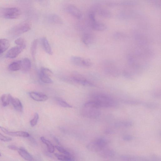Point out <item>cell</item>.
Masks as SVG:
<instances>
[{"label":"cell","instance_id":"cell-27","mask_svg":"<svg viewBox=\"0 0 161 161\" xmlns=\"http://www.w3.org/2000/svg\"><path fill=\"white\" fill-rule=\"evenodd\" d=\"M55 155L58 160L61 161H71L72 160V158L71 156L59 154L58 153H55Z\"/></svg>","mask_w":161,"mask_h":161},{"label":"cell","instance_id":"cell-15","mask_svg":"<svg viewBox=\"0 0 161 161\" xmlns=\"http://www.w3.org/2000/svg\"><path fill=\"white\" fill-rule=\"evenodd\" d=\"M10 45V42L8 39L5 38L0 39V55L8 49Z\"/></svg>","mask_w":161,"mask_h":161},{"label":"cell","instance_id":"cell-19","mask_svg":"<svg viewBox=\"0 0 161 161\" xmlns=\"http://www.w3.org/2000/svg\"><path fill=\"white\" fill-rule=\"evenodd\" d=\"M11 103L15 109L19 112H21L23 110V106L20 100L17 98L13 97Z\"/></svg>","mask_w":161,"mask_h":161},{"label":"cell","instance_id":"cell-36","mask_svg":"<svg viewBox=\"0 0 161 161\" xmlns=\"http://www.w3.org/2000/svg\"><path fill=\"white\" fill-rule=\"evenodd\" d=\"M0 140L4 142H9L12 140V138L6 137L0 133Z\"/></svg>","mask_w":161,"mask_h":161},{"label":"cell","instance_id":"cell-41","mask_svg":"<svg viewBox=\"0 0 161 161\" xmlns=\"http://www.w3.org/2000/svg\"><path fill=\"white\" fill-rule=\"evenodd\" d=\"M1 156V153H0V156Z\"/></svg>","mask_w":161,"mask_h":161},{"label":"cell","instance_id":"cell-13","mask_svg":"<svg viewBox=\"0 0 161 161\" xmlns=\"http://www.w3.org/2000/svg\"><path fill=\"white\" fill-rule=\"evenodd\" d=\"M41 43L42 47L45 52L49 55H51L53 54V52L47 39L44 37L41 38Z\"/></svg>","mask_w":161,"mask_h":161},{"label":"cell","instance_id":"cell-29","mask_svg":"<svg viewBox=\"0 0 161 161\" xmlns=\"http://www.w3.org/2000/svg\"><path fill=\"white\" fill-rule=\"evenodd\" d=\"M99 11V15L106 18H110L111 17V14L110 11L105 9H100Z\"/></svg>","mask_w":161,"mask_h":161},{"label":"cell","instance_id":"cell-16","mask_svg":"<svg viewBox=\"0 0 161 161\" xmlns=\"http://www.w3.org/2000/svg\"><path fill=\"white\" fill-rule=\"evenodd\" d=\"M21 69L24 72H27L29 71L31 67V63L30 60L28 58H25L21 60Z\"/></svg>","mask_w":161,"mask_h":161},{"label":"cell","instance_id":"cell-17","mask_svg":"<svg viewBox=\"0 0 161 161\" xmlns=\"http://www.w3.org/2000/svg\"><path fill=\"white\" fill-rule=\"evenodd\" d=\"M18 151L20 155L25 160L28 161H34L33 156L24 148H19Z\"/></svg>","mask_w":161,"mask_h":161},{"label":"cell","instance_id":"cell-9","mask_svg":"<svg viewBox=\"0 0 161 161\" xmlns=\"http://www.w3.org/2000/svg\"><path fill=\"white\" fill-rule=\"evenodd\" d=\"M67 12L74 17L80 19L82 17V14L76 6L72 5H68L67 8Z\"/></svg>","mask_w":161,"mask_h":161},{"label":"cell","instance_id":"cell-32","mask_svg":"<svg viewBox=\"0 0 161 161\" xmlns=\"http://www.w3.org/2000/svg\"><path fill=\"white\" fill-rule=\"evenodd\" d=\"M39 119V115L38 113H35L34 117L30 122V124L32 127H34L37 123Z\"/></svg>","mask_w":161,"mask_h":161},{"label":"cell","instance_id":"cell-38","mask_svg":"<svg viewBox=\"0 0 161 161\" xmlns=\"http://www.w3.org/2000/svg\"><path fill=\"white\" fill-rule=\"evenodd\" d=\"M123 75L124 77L128 79H133L131 74L128 72H125L123 73Z\"/></svg>","mask_w":161,"mask_h":161},{"label":"cell","instance_id":"cell-7","mask_svg":"<svg viewBox=\"0 0 161 161\" xmlns=\"http://www.w3.org/2000/svg\"><path fill=\"white\" fill-rule=\"evenodd\" d=\"M26 45L14 47L11 48L7 52L6 58L13 59L17 58L25 48Z\"/></svg>","mask_w":161,"mask_h":161},{"label":"cell","instance_id":"cell-21","mask_svg":"<svg viewBox=\"0 0 161 161\" xmlns=\"http://www.w3.org/2000/svg\"><path fill=\"white\" fill-rule=\"evenodd\" d=\"M82 40L83 42L86 45H89L92 43L94 40L93 35L90 33H86L84 34L83 36Z\"/></svg>","mask_w":161,"mask_h":161},{"label":"cell","instance_id":"cell-26","mask_svg":"<svg viewBox=\"0 0 161 161\" xmlns=\"http://www.w3.org/2000/svg\"><path fill=\"white\" fill-rule=\"evenodd\" d=\"M39 76L40 80L44 83L51 84L53 82L50 77L40 72Z\"/></svg>","mask_w":161,"mask_h":161},{"label":"cell","instance_id":"cell-25","mask_svg":"<svg viewBox=\"0 0 161 161\" xmlns=\"http://www.w3.org/2000/svg\"><path fill=\"white\" fill-rule=\"evenodd\" d=\"M133 125V123L132 122L126 121L116 123L115 124V126L116 127L128 128L132 127Z\"/></svg>","mask_w":161,"mask_h":161},{"label":"cell","instance_id":"cell-37","mask_svg":"<svg viewBox=\"0 0 161 161\" xmlns=\"http://www.w3.org/2000/svg\"><path fill=\"white\" fill-rule=\"evenodd\" d=\"M134 137L130 135H126L124 136L123 137V139L124 141H132Z\"/></svg>","mask_w":161,"mask_h":161},{"label":"cell","instance_id":"cell-28","mask_svg":"<svg viewBox=\"0 0 161 161\" xmlns=\"http://www.w3.org/2000/svg\"><path fill=\"white\" fill-rule=\"evenodd\" d=\"M58 103L61 106L64 108H71L73 107L72 106L70 105L64 100L59 98H57L56 99Z\"/></svg>","mask_w":161,"mask_h":161},{"label":"cell","instance_id":"cell-30","mask_svg":"<svg viewBox=\"0 0 161 161\" xmlns=\"http://www.w3.org/2000/svg\"><path fill=\"white\" fill-rule=\"evenodd\" d=\"M142 104L144 106L151 109H156L158 107V105L154 103L145 102L143 103Z\"/></svg>","mask_w":161,"mask_h":161},{"label":"cell","instance_id":"cell-40","mask_svg":"<svg viewBox=\"0 0 161 161\" xmlns=\"http://www.w3.org/2000/svg\"><path fill=\"white\" fill-rule=\"evenodd\" d=\"M53 139H54V140H55V142L57 143H58V144H59L60 143V142H59V140H58V139H57L55 137H53Z\"/></svg>","mask_w":161,"mask_h":161},{"label":"cell","instance_id":"cell-11","mask_svg":"<svg viewBox=\"0 0 161 161\" xmlns=\"http://www.w3.org/2000/svg\"><path fill=\"white\" fill-rule=\"evenodd\" d=\"M73 79L78 83L84 86L94 87L95 86L88 81L80 75H76L73 77Z\"/></svg>","mask_w":161,"mask_h":161},{"label":"cell","instance_id":"cell-34","mask_svg":"<svg viewBox=\"0 0 161 161\" xmlns=\"http://www.w3.org/2000/svg\"><path fill=\"white\" fill-rule=\"evenodd\" d=\"M55 147L60 153H64L66 155L70 156V153L64 148L58 146H56Z\"/></svg>","mask_w":161,"mask_h":161},{"label":"cell","instance_id":"cell-10","mask_svg":"<svg viewBox=\"0 0 161 161\" xmlns=\"http://www.w3.org/2000/svg\"><path fill=\"white\" fill-rule=\"evenodd\" d=\"M29 95L31 98L37 101H45L48 98V97L46 95L36 92H30L29 93Z\"/></svg>","mask_w":161,"mask_h":161},{"label":"cell","instance_id":"cell-6","mask_svg":"<svg viewBox=\"0 0 161 161\" xmlns=\"http://www.w3.org/2000/svg\"><path fill=\"white\" fill-rule=\"evenodd\" d=\"M84 107L83 113L84 116L92 119H96L100 116L101 113L99 109Z\"/></svg>","mask_w":161,"mask_h":161},{"label":"cell","instance_id":"cell-1","mask_svg":"<svg viewBox=\"0 0 161 161\" xmlns=\"http://www.w3.org/2000/svg\"><path fill=\"white\" fill-rule=\"evenodd\" d=\"M93 100L95 101L100 108H109L117 105L115 101L108 95L103 93H97L93 95Z\"/></svg>","mask_w":161,"mask_h":161},{"label":"cell","instance_id":"cell-18","mask_svg":"<svg viewBox=\"0 0 161 161\" xmlns=\"http://www.w3.org/2000/svg\"><path fill=\"white\" fill-rule=\"evenodd\" d=\"M49 21L53 23L58 24H63V21L61 17L58 15L53 14L50 15L48 17Z\"/></svg>","mask_w":161,"mask_h":161},{"label":"cell","instance_id":"cell-20","mask_svg":"<svg viewBox=\"0 0 161 161\" xmlns=\"http://www.w3.org/2000/svg\"><path fill=\"white\" fill-rule=\"evenodd\" d=\"M10 94H6L3 95L1 97V100L3 106L6 107L10 103L13 98Z\"/></svg>","mask_w":161,"mask_h":161},{"label":"cell","instance_id":"cell-22","mask_svg":"<svg viewBox=\"0 0 161 161\" xmlns=\"http://www.w3.org/2000/svg\"><path fill=\"white\" fill-rule=\"evenodd\" d=\"M40 139L43 143L46 145L48 150L49 152L50 153L54 152L55 151L54 147L50 141L46 140L43 137H41Z\"/></svg>","mask_w":161,"mask_h":161},{"label":"cell","instance_id":"cell-12","mask_svg":"<svg viewBox=\"0 0 161 161\" xmlns=\"http://www.w3.org/2000/svg\"><path fill=\"white\" fill-rule=\"evenodd\" d=\"M90 24L92 29L96 31H103L107 28V26L105 24L96 20L94 22H90Z\"/></svg>","mask_w":161,"mask_h":161},{"label":"cell","instance_id":"cell-3","mask_svg":"<svg viewBox=\"0 0 161 161\" xmlns=\"http://www.w3.org/2000/svg\"><path fill=\"white\" fill-rule=\"evenodd\" d=\"M0 14L5 18L14 19L20 17L21 12L20 9L17 8H7L2 9Z\"/></svg>","mask_w":161,"mask_h":161},{"label":"cell","instance_id":"cell-39","mask_svg":"<svg viewBox=\"0 0 161 161\" xmlns=\"http://www.w3.org/2000/svg\"><path fill=\"white\" fill-rule=\"evenodd\" d=\"M8 147L9 149L14 150H18L19 149L17 146L14 145H10Z\"/></svg>","mask_w":161,"mask_h":161},{"label":"cell","instance_id":"cell-31","mask_svg":"<svg viewBox=\"0 0 161 161\" xmlns=\"http://www.w3.org/2000/svg\"><path fill=\"white\" fill-rule=\"evenodd\" d=\"M121 101L125 103L131 105H138L143 103L140 101L134 100H122Z\"/></svg>","mask_w":161,"mask_h":161},{"label":"cell","instance_id":"cell-2","mask_svg":"<svg viewBox=\"0 0 161 161\" xmlns=\"http://www.w3.org/2000/svg\"><path fill=\"white\" fill-rule=\"evenodd\" d=\"M108 140L103 138H98L89 143L87 148L89 150L95 152H99L108 145Z\"/></svg>","mask_w":161,"mask_h":161},{"label":"cell","instance_id":"cell-24","mask_svg":"<svg viewBox=\"0 0 161 161\" xmlns=\"http://www.w3.org/2000/svg\"><path fill=\"white\" fill-rule=\"evenodd\" d=\"M38 44V40L35 39L32 43L31 47V55L33 59H35Z\"/></svg>","mask_w":161,"mask_h":161},{"label":"cell","instance_id":"cell-4","mask_svg":"<svg viewBox=\"0 0 161 161\" xmlns=\"http://www.w3.org/2000/svg\"><path fill=\"white\" fill-rule=\"evenodd\" d=\"M31 27L32 25L30 23L25 21L14 27L11 29V32L14 35H19L30 30Z\"/></svg>","mask_w":161,"mask_h":161},{"label":"cell","instance_id":"cell-8","mask_svg":"<svg viewBox=\"0 0 161 161\" xmlns=\"http://www.w3.org/2000/svg\"><path fill=\"white\" fill-rule=\"evenodd\" d=\"M0 129L5 134L12 136L25 138H28L30 136L29 134L28 133L25 132H10L5 128L2 127H0Z\"/></svg>","mask_w":161,"mask_h":161},{"label":"cell","instance_id":"cell-5","mask_svg":"<svg viewBox=\"0 0 161 161\" xmlns=\"http://www.w3.org/2000/svg\"><path fill=\"white\" fill-rule=\"evenodd\" d=\"M71 61L72 63L76 66L85 67H90L93 63L88 59L79 57L73 56L71 58Z\"/></svg>","mask_w":161,"mask_h":161},{"label":"cell","instance_id":"cell-35","mask_svg":"<svg viewBox=\"0 0 161 161\" xmlns=\"http://www.w3.org/2000/svg\"><path fill=\"white\" fill-rule=\"evenodd\" d=\"M15 43L19 46L26 45L24 40L21 38L16 39L15 41Z\"/></svg>","mask_w":161,"mask_h":161},{"label":"cell","instance_id":"cell-23","mask_svg":"<svg viewBox=\"0 0 161 161\" xmlns=\"http://www.w3.org/2000/svg\"><path fill=\"white\" fill-rule=\"evenodd\" d=\"M10 71L15 72L21 69V61H18L12 63L8 67Z\"/></svg>","mask_w":161,"mask_h":161},{"label":"cell","instance_id":"cell-33","mask_svg":"<svg viewBox=\"0 0 161 161\" xmlns=\"http://www.w3.org/2000/svg\"><path fill=\"white\" fill-rule=\"evenodd\" d=\"M40 72L49 77H50L53 75L52 72L49 69L47 68H41Z\"/></svg>","mask_w":161,"mask_h":161},{"label":"cell","instance_id":"cell-14","mask_svg":"<svg viewBox=\"0 0 161 161\" xmlns=\"http://www.w3.org/2000/svg\"><path fill=\"white\" fill-rule=\"evenodd\" d=\"M100 156L104 158H109L115 156V152L110 149L104 148L99 152Z\"/></svg>","mask_w":161,"mask_h":161}]
</instances>
